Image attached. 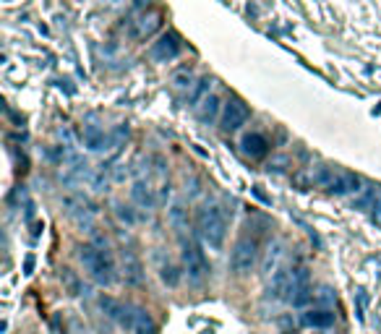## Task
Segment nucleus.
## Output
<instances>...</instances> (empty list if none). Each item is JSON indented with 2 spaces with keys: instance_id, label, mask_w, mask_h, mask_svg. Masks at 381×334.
Returning a JSON list of instances; mask_svg holds the SVG:
<instances>
[{
  "instance_id": "1",
  "label": "nucleus",
  "mask_w": 381,
  "mask_h": 334,
  "mask_svg": "<svg viewBox=\"0 0 381 334\" xmlns=\"http://www.w3.org/2000/svg\"><path fill=\"white\" fill-rule=\"evenodd\" d=\"M100 308L105 311V316L115 322L121 329L131 334H159V326L154 322V316L136 306V303H123L118 298H110V295H102L100 298Z\"/></svg>"
},
{
  "instance_id": "2",
  "label": "nucleus",
  "mask_w": 381,
  "mask_h": 334,
  "mask_svg": "<svg viewBox=\"0 0 381 334\" xmlns=\"http://www.w3.org/2000/svg\"><path fill=\"white\" fill-rule=\"evenodd\" d=\"M79 258L87 274H89L97 285L102 288H110L112 282L118 279V269H115V258L105 245H81Z\"/></svg>"
},
{
  "instance_id": "3",
  "label": "nucleus",
  "mask_w": 381,
  "mask_h": 334,
  "mask_svg": "<svg viewBox=\"0 0 381 334\" xmlns=\"http://www.w3.org/2000/svg\"><path fill=\"white\" fill-rule=\"evenodd\" d=\"M196 230H199V238L204 243L220 248L224 243V235H227V217L217 204H204L196 212Z\"/></svg>"
},
{
  "instance_id": "4",
  "label": "nucleus",
  "mask_w": 381,
  "mask_h": 334,
  "mask_svg": "<svg viewBox=\"0 0 381 334\" xmlns=\"http://www.w3.org/2000/svg\"><path fill=\"white\" fill-rule=\"evenodd\" d=\"M256 258H258L256 238L243 235V238H238V243L233 245V254H230V269L236 272L238 277H246V274H251V269L256 267Z\"/></svg>"
},
{
  "instance_id": "5",
  "label": "nucleus",
  "mask_w": 381,
  "mask_h": 334,
  "mask_svg": "<svg viewBox=\"0 0 381 334\" xmlns=\"http://www.w3.org/2000/svg\"><path fill=\"white\" fill-rule=\"evenodd\" d=\"M183 267L188 272V279L196 285L204 282V277L209 274V261L204 256L199 240H183Z\"/></svg>"
},
{
  "instance_id": "6",
  "label": "nucleus",
  "mask_w": 381,
  "mask_h": 334,
  "mask_svg": "<svg viewBox=\"0 0 381 334\" xmlns=\"http://www.w3.org/2000/svg\"><path fill=\"white\" fill-rule=\"evenodd\" d=\"M319 183H324V188H329L332 193H353L360 191V180L353 173H332V170H321Z\"/></svg>"
},
{
  "instance_id": "7",
  "label": "nucleus",
  "mask_w": 381,
  "mask_h": 334,
  "mask_svg": "<svg viewBox=\"0 0 381 334\" xmlns=\"http://www.w3.org/2000/svg\"><path fill=\"white\" fill-rule=\"evenodd\" d=\"M248 118H251V110H248L246 102L240 100H227L222 105V128L224 131H238L240 125H246Z\"/></svg>"
},
{
  "instance_id": "8",
  "label": "nucleus",
  "mask_w": 381,
  "mask_h": 334,
  "mask_svg": "<svg viewBox=\"0 0 381 334\" xmlns=\"http://www.w3.org/2000/svg\"><path fill=\"white\" fill-rule=\"evenodd\" d=\"M180 50H183L180 37L178 34L168 32V34L159 37V42H154V47L149 50V55H152V60H157V63H168V60L180 55Z\"/></svg>"
},
{
  "instance_id": "9",
  "label": "nucleus",
  "mask_w": 381,
  "mask_h": 334,
  "mask_svg": "<svg viewBox=\"0 0 381 334\" xmlns=\"http://www.w3.org/2000/svg\"><path fill=\"white\" fill-rule=\"evenodd\" d=\"M290 290H292V269H277L269 282V288H267V298L269 301H290Z\"/></svg>"
},
{
  "instance_id": "10",
  "label": "nucleus",
  "mask_w": 381,
  "mask_h": 334,
  "mask_svg": "<svg viewBox=\"0 0 381 334\" xmlns=\"http://www.w3.org/2000/svg\"><path fill=\"white\" fill-rule=\"evenodd\" d=\"M301 324L308 329H329L335 324V313L329 308H311L301 313Z\"/></svg>"
},
{
  "instance_id": "11",
  "label": "nucleus",
  "mask_w": 381,
  "mask_h": 334,
  "mask_svg": "<svg viewBox=\"0 0 381 334\" xmlns=\"http://www.w3.org/2000/svg\"><path fill=\"white\" fill-rule=\"evenodd\" d=\"M123 277L128 285H134L139 288L141 282H144V269H141V261L131 254V251H125L123 254Z\"/></svg>"
},
{
  "instance_id": "12",
  "label": "nucleus",
  "mask_w": 381,
  "mask_h": 334,
  "mask_svg": "<svg viewBox=\"0 0 381 334\" xmlns=\"http://www.w3.org/2000/svg\"><path fill=\"white\" fill-rule=\"evenodd\" d=\"M240 146H243V152H246L248 157H254V159H258V157H264L269 152V141L261 134H246L243 141H240Z\"/></svg>"
},
{
  "instance_id": "13",
  "label": "nucleus",
  "mask_w": 381,
  "mask_h": 334,
  "mask_svg": "<svg viewBox=\"0 0 381 334\" xmlns=\"http://www.w3.org/2000/svg\"><path fill=\"white\" fill-rule=\"evenodd\" d=\"M84 144L89 146L91 152H102L105 144H107V136H105V131H100L97 125H87V128H84Z\"/></svg>"
},
{
  "instance_id": "14",
  "label": "nucleus",
  "mask_w": 381,
  "mask_h": 334,
  "mask_svg": "<svg viewBox=\"0 0 381 334\" xmlns=\"http://www.w3.org/2000/svg\"><path fill=\"white\" fill-rule=\"evenodd\" d=\"M217 112H220V97L217 94H206L202 100V107H199V118L204 123H214L217 121Z\"/></svg>"
},
{
  "instance_id": "15",
  "label": "nucleus",
  "mask_w": 381,
  "mask_h": 334,
  "mask_svg": "<svg viewBox=\"0 0 381 334\" xmlns=\"http://www.w3.org/2000/svg\"><path fill=\"white\" fill-rule=\"evenodd\" d=\"M159 279L168 285V288H178V282H180V272L178 267L172 264V261H165V258H159Z\"/></svg>"
},
{
  "instance_id": "16",
  "label": "nucleus",
  "mask_w": 381,
  "mask_h": 334,
  "mask_svg": "<svg viewBox=\"0 0 381 334\" xmlns=\"http://www.w3.org/2000/svg\"><path fill=\"white\" fill-rule=\"evenodd\" d=\"M134 199L141 204V206H154L157 204V199H154V188L149 186V183H136L134 186Z\"/></svg>"
},
{
  "instance_id": "17",
  "label": "nucleus",
  "mask_w": 381,
  "mask_h": 334,
  "mask_svg": "<svg viewBox=\"0 0 381 334\" xmlns=\"http://www.w3.org/2000/svg\"><path fill=\"white\" fill-rule=\"evenodd\" d=\"M280 256H282V245L280 243L269 245V254H267V261H264V272H267V274L277 272V261H280Z\"/></svg>"
},
{
  "instance_id": "18",
  "label": "nucleus",
  "mask_w": 381,
  "mask_h": 334,
  "mask_svg": "<svg viewBox=\"0 0 381 334\" xmlns=\"http://www.w3.org/2000/svg\"><path fill=\"white\" fill-rule=\"evenodd\" d=\"M209 89V78H202V81H196L193 87H190V94H188V105L190 107H196V102L204 100V91Z\"/></svg>"
},
{
  "instance_id": "19",
  "label": "nucleus",
  "mask_w": 381,
  "mask_h": 334,
  "mask_svg": "<svg viewBox=\"0 0 381 334\" xmlns=\"http://www.w3.org/2000/svg\"><path fill=\"white\" fill-rule=\"evenodd\" d=\"M190 81H193V73H190L188 68H183V71H178V73L172 76V84L180 87V89H190V87H193Z\"/></svg>"
},
{
  "instance_id": "20",
  "label": "nucleus",
  "mask_w": 381,
  "mask_h": 334,
  "mask_svg": "<svg viewBox=\"0 0 381 334\" xmlns=\"http://www.w3.org/2000/svg\"><path fill=\"white\" fill-rule=\"evenodd\" d=\"M118 217H121L123 222H128V225L136 222V217H134V212H131V206H118Z\"/></svg>"
},
{
  "instance_id": "21",
  "label": "nucleus",
  "mask_w": 381,
  "mask_h": 334,
  "mask_svg": "<svg viewBox=\"0 0 381 334\" xmlns=\"http://www.w3.org/2000/svg\"><path fill=\"white\" fill-rule=\"evenodd\" d=\"M376 209H379V214H381V196H379V201H376Z\"/></svg>"
}]
</instances>
